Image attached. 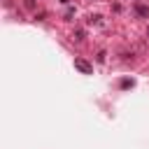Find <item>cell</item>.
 I'll list each match as a JSON object with an SVG mask.
<instances>
[{
    "label": "cell",
    "mask_w": 149,
    "mask_h": 149,
    "mask_svg": "<svg viewBox=\"0 0 149 149\" xmlns=\"http://www.w3.org/2000/svg\"><path fill=\"white\" fill-rule=\"evenodd\" d=\"M74 65H77V68H79V70H84V72H88V70H91V68H88V65H86V63H84V61H79V58H77V61H74Z\"/></svg>",
    "instance_id": "6da1fadb"
}]
</instances>
